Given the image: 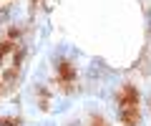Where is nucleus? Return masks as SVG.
Masks as SVG:
<instances>
[{"label": "nucleus", "mask_w": 151, "mask_h": 126, "mask_svg": "<svg viewBox=\"0 0 151 126\" xmlns=\"http://www.w3.org/2000/svg\"><path fill=\"white\" fill-rule=\"evenodd\" d=\"M116 101H119L124 126H139V91H136V86L124 83L121 91L116 93Z\"/></svg>", "instance_id": "nucleus-1"}, {"label": "nucleus", "mask_w": 151, "mask_h": 126, "mask_svg": "<svg viewBox=\"0 0 151 126\" xmlns=\"http://www.w3.org/2000/svg\"><path fill=\"white\" fill-rule=\"evenodd\" d=\"M55 73H58V81L63 83V86H70V83L76 81V68L70 66L68 60H60L58 66H55Z\"/></svg>", "instance_id": "nucleus-2"}, {"label": "nucleus", "mask_w": 151, "mask_h": 126, "mask_svg": "<svg viewBox=\"0 0 151 126\" xmlns=\"http://www.w3.org/2000/svg\"><path fill=\"white\" fill-rule=\"evenodd\" d=\"M91 126H108V124H106L103 119H93V121H91Z\"/></svg>", "instance_id": "nucleus-3"}]
</instances>
